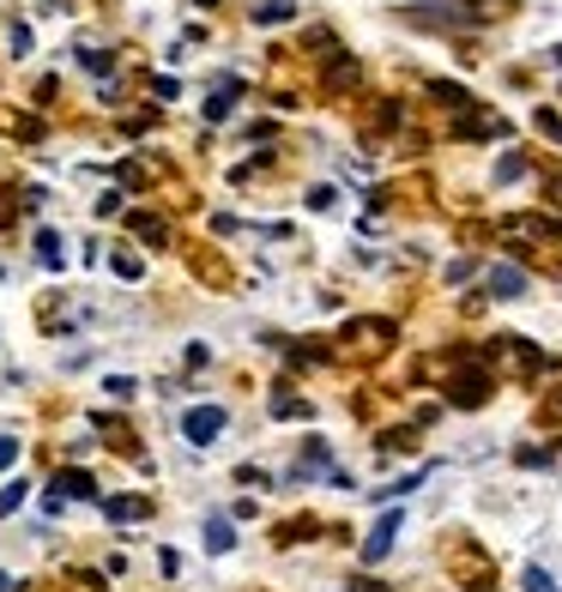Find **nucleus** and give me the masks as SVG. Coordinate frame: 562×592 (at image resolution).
Instances as JSON below:
<instances>
[{"label": "nucleus", "mask_w": 562, "mask_h": 592, "mask_svg": "<svg viewBox=\"0 0 562 592\" xmlns=\"http://www.w3.org/2000/svg\"><path fill=\"white\" fill-rule=\"evenodd\" d=\"M508 236H532V242H551L556 224L551 218H508Z\"/></svg>", "instance_id": "obj_8"}, {"label": "nucleus", "mask_w": 562, "mask_h": 592, "mask_svg": "<svg viewBox=\"0 0 562 592\" xmlns=\"http://www.w3.org/2000/svg\"><path fill=\"white\" fill-rule=\"evenodd\" d=\"M36 261H43L49 273H61V236H55V230H43V236H36Z\"/></svg>", "instance_id": "obj_11"}, {"label": "nucleus", "mask_w": 562, "mask_h": 592, "mask_svg": "<svg viewBox=\"0 0 562 592\" xmlns=\"http://www.w3.org/2000/svg\"><path fill=\"white\" fill-rule=\"evenodd\" d=\"M12 459H19V442H12V435H0V472H7Z\"/></svg>", "instance_id": "obj_21"}, {"label": "nucleus", "mask_w": 562, "mask_h": 592, "mask_svg": "<svg viewBox=\"0 0 562 592\" xmlns=\"http://www.w3.org/2000/svg\"><path fill=\"white\" fill-rule=\"evenodd\" d=\"M484 290H490V296H502V303H515V296L527 290V273H520V266H490Z\"/></svg>", "instance_id": "obj_5"}, {"label": "nucleus", "mask_w": 562, "mask_h": 592, "mask_svg": "<svg viewBox=\"0 0 562 592\" xmlns=\"http://www.w3.org/2000/svg\"><path fill=\"white\" fill-rule=\"evenodd\" d=\"M539 134H551L556 146H562V115L556 109H539Z\"/></svg>", "instance_id": "obj_15"}, {"label": "nucleus", "mask_w": 562, "mask_h": 592, "mask_svg": "<svg viewBox=\"0 0 562 592\" xmlns=\"http://www.w3.org/2000/svg\"><path fill=\"white\" fill-rule=\"evenodd\" d=\"M393 538H400V508H388V514L375 520V532L363 538V562H381V557L393 550Z\"/></svg>", "instance_id": "obj_4"}, {"label": "nucleus", "mask_w": 562, "mask_h": 592, "mask_svg": "<svg viewBox=\"0 0 562 592\" xmlns=\"http://www.w3.org/2000/svg\"><path fill=\"white\" fill-rule=\"evenodd\" d=\"M527 592H562V586H556L544 569H527Z\"/></svg>", "instance_id": "obj_17"}, {"label": "nucleus", "mask_w": 562, "mask_h": 592, "mask_svg": "<svg viewBox=\"0 0 562 592\" xmlns=\"http://www.w3.org/2000/svg\"><path fill=\"white\" fill-rule=\"evenodd\" d=\"M490 393H496V376H490V369H459V376L448 381V399H454L459 411H478Z\"/></svg>", "instance_id": "obj_1"}, {"label": "nucleus", "mask_w": 562, "mask_h": 592, "mask_svg": "<svg viewBox=\"0 0 562 592\" xmlns=\"http://www.w3.org/2000/svg\"><path fill=\"white\" fill-rule=\"evenodd\" d=\"M104 508H109V520H146V501L139 496H109Z\"/></svg>", "instance_id": "obj_10"}, {"label": "nucleus", "mask_w": 562, "mask_h": 592, "mask_svg": "<svg viewBox=\"0 0 562 592\" xmlns=\"http://www.w3.org/2000/svg\"><path fill=\"white\" fill-rule=\"evenodd\" d=\"M393 339H400L393 320H351V327H344V345H351V351H388Z\"/></svg>", "instance_id": "obj_3"}, {"label": "nucleus", "mask_w": 562, "mask_h": 592, "mask_svg": "<svg viewBox=\"0 0 562 592\" xmlns=\"http://www.w3.org/2000/svg\"><path fill=\"white\" fill-rule=\"evenodd\" d=\"M55 496H67V501H85V496H97V484H92V472H79V466H67V472H55Z\"/></svg>", "instance_id": "obj_6"}, {"label": "nucleus", "mask_w": 562, "mask_h": 592, "mask_svg": "<svg viewBox=\"0 0 562 592\" xmlns=\"http://www.w3.org/2000/svg\"><path fill=\"white\" fill-rule=\"evenodd\" d=\"M24 501V484H7V490H0V514H12Z\"/></svg>", "instance_id": "obj_18"}, {"label": "nucleus", "mask_w": 562, "mask_h": 592, "mask_svg": "<svg viewBox=\"0 0 562 592\" xmlns=\"http://www.w3.org/2000/svg\"><path fill=\"white\" fill-rule=\"evenodd\" d=\"M0 592H19V581H12V574H0Z\"/></svg>", "instance_id": "obj_22"}, {"label": "nucleus", "mask_w": 562, "mask_h": 592, "mask_svg": "<svg viewBox=\"0 0 562 592\" xmlns=\"http://www.w3.org/2000/svg\"><path fill=\"white\" fill-rule=\"evenodd\" d=\"M290 12H297V0H266L254 19H261V24H278V19H290Z\"/></svg>", "instance_id": "obj_12"}, {"label": "nucleus", "mask_w": 562, "mask_h": 592, "mask_svg": "<svg viewBox=\"0 0 562 592\" xmlns=\"http://www.w3.org/2000/svg\"><path fill=\"white\" fill-rule=\"evenodd\" d=\"M127 230H134V236L146 242V249H163V242H170V230H163L151 212H134V218H127Z\"/></svg>", "instance_id": "obj_7"}, {"label": "nucleus", "mask_w": 562, "mask_h": 592, "mask_svg": "<svg viewBox=\"0 0 562 592\" xmlns=\"http://www.w3.org/2000/svg\"><path fill=\"white\" fill-rule=\"evenodd\" d=\"M224 405H194V411H188V417H182V435H188V442H194V447H206V442H219V435H224Z\"/></svg>", "instance_id": "obj_2"}, {"label": "nucleus", "mask_w": 562, "mask_h": 592, "mask_svg": "<svg viewBox=\"0 0 562 592\" xmlns=\"http://www.w3.org/2000/svg\"><path fill=\"white\" fill-rule=\"evenodd\" d=\"M85 73H97V80H104V73H109V55H104V49H85Z\"/></svg>", "instance_id": "obj_16"}, {"label": "nucleus", "mask_w": 562, "mask_h": 592, "mask_svg": "<svg viewBox=\"0 0 562 592\" xmlns=\"http://www.w3.org/2000/svg\"><path fill=\"white\" fill-rule=\"evenodd\" d=\"M230 545H236V526H230L224 514H212V520H206V550H212V557H224Z\"/></svg>", "instance_id": "obj_9"}, {"label": "nucleus", "mask_w": 562, "mask_h": 592, "mask_svg": "<svg viewBox=\"0 0 562 592\" xmlns=\"http://www.w3.org/2000/svg\"><path fill=\"white\" fill-rule=\"evenodd\" d=\"M230 97H236V85H219V92H212V103H206V115H212V121H224V115H230Z\"/></svg>", "instance_id": "obj_13"}, {"label": "nucleus", "mask_w": 562, "mask_h": 592, "mask_svg": "<svg viewBox=\"0 0 562 592\" xmlns=\"http://www.w3.org/2000/svg\"><path fill=\"white\" fill-rule=\"evenodd\" d=\"M327 80H333V85H357V61H339V67L327 73Z\"/></svg>", "instance_id": "obj_19"}, {"label": "nucleus", "mask_w": 562, "mask_h": 592, "mask_svg": "<svg viewBox=\"0 0 562 592\" xmlns=\"http://www.w3.org/2000/svg\"><path fill=\"white\" fill-rule=\"evenodd\" d=\"M273 417H309V399H285V393H278L273 399Z\"/></svg>", "instance_id": "obj_14"}, {"label": "nucleus", "mask_w": 562, "mask_h": 592, "mask_svg": "<svg viewBox=\"0 0 562 592\" xmlns=\"http://www.w3.org/2000/svg\"><path fill=\"white\" fill-rule=\"evenodd\" d=\"M520 170H527V163H520V158H502V163H496V182H515Z\"/></svg>", "instance_id": "obj_20"}]
</instances>
